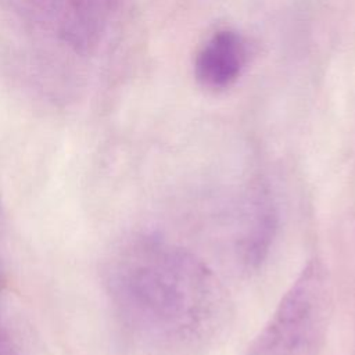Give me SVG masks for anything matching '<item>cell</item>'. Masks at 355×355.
Masks as SVG:
<instances>
[{"mask_svg":"<svg viewBox=\"0 0 355 355\" xmlns=\"http://www.w3.org/2000/svg\"><path fill=\"white\" fill-rule=\"evenodd\" d=\"M116 284L133 322L178 347L204 337L222 306L220 287L207 263L159 237H144L126 251Z\"/></svg>","mask_w":355,"mask_h":355,"instance_id":"obj_1","label":"cell"},{"mask_svg":"<svg viewBox=\"0 0 355 355\" xmlns=\"http://www.w3.org/2000/svg\"><path fill=\"white\" fill-rule=\"evenodd\" d=\"M330 313V277L324 265L313 259L282 295L245 355H319Z\"/></svg>","mask_w":355,"mask_h":355,"instance_id":"obj_2","label":"cell"},{"mask_svg":"<svg viewBox=\"0 0 355 355\" xmlns=\"http://www.w3.org/2000/svg\"><path fill=\"white\" fill-rule=\"evenodd\" d=\"M248 43L233 29L212 33L194 58V76L207 90L222 92L233 86L248 64Z\"/></svg>","mask_w":355,"mask_h":355,"instance_id":"obj_3","label":"cell"},{"mask_svg":"<svg viewBox=\"0 0 355 355\" xmlns=\"http://www.w3.org/2000/svg\"><path fill=\"white\" fill-rule=\"evenodd\" d=\"M119 0H46L60 36L76 51L93 49Z\"/></svg>","mask_w":355,"mask_h":355,"instance_id":"obj_4","label":"cell"},{"mask_svg":"<svg viewBox=\"0 0 355 355\" xmlns=\"http://www.w3.org/2000/svg\"><path fill=\"white\" fill-rule=\"evenodd\" d=\"M247 194L237 251L247 268H258L273 245L277 230V211L266 184L257 182Z\"/></svg>","mask_w":355,"mask_h":355,"instance_id":"obj_5","label":"cell"},{"mask_svg":"<svg viewBox=\"0 0 355 355\" xmlns=\"http://www.w3.org/2000/svg\"><path fill=\"white\" fill-rule=\"evenodd\" d=\"M4 212L0 193V287L6 282V265H4Z\"/></svg>","mask_w":355,"mask_h":355,"instance_id":"obj_6","label":"cell"},{"mask_svg":"<svg viewBox=\"0 0 355 355\" xmlns=\"http://www.w3.org/2000/svg\"><path fill=\"white\" fill-rule=\"evenodd\" d=\"M0 355H12L11 343L7 334L0 329Z\"/></svg>","mask_w":355,"mask_h":355,"instance_id":"obj_7","label":"cell"}]
</instances>
